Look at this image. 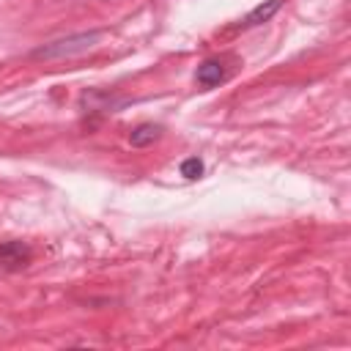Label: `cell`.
Returning a JSON list of instances; mask_svg holds the SVG:
<instances>
[{
	"label": "cell",
	"mask_w": 351,
	"mask_h": 351,
	"mask_svg": "<svg viewBox=\"0 0 351 351\" xmlns=\"http://www.w3.org/2000/svg\"><path fill=\"white\" fill-rule=\"evenodd\" d=\"M33 261V250L25 241H3L0 244V269L19 271Z\"/></svg>",
	"instance_id": "2"
},
{
	"label": "cell",
	"mask_w": 351,
	"mask_h": 351,
	"mask_svg": "<svg viewBox=\"0 0 351 351\" xmlns=\"http://www.w3.org/2000/svg\"><path fill=\"white\" fill-rule=\"evenodd\" d=\"M225 80V69H222V63L219 60H203L200 66H197V71H195V82L200 85V88H217L219 82Z\"/></svg>",
	"instance_id": "4"
},
{
	"label": "cell",
	"mask_w": 351,
	"mask_h": 351,
	"mask_svg": "<svg viewBox=\"0 0 351 351\" xmlns=\"http://www.w3.org/2000/svg\"><path fill=\"white\" fill-rule=\"evenodd\" d=\"M280 8H282V0H263V3H258L252 11L244 14V19L239 22V27H258V25L269 22Z\"/></svg>",
	"instance_id": "3"
},
{
	"label": "cell",
	"mask_w": 351,
	"mask_h": 351,
	"mask_svg": "<svg viewBox=\"0 0 351 351\" xmlns=\"http://www.w3.org/2000/svg\"><path fill=\"white\" fill-rule=\"evenodd\" d=\"M162 126L159 123H151V121H145V123H137L132 132H129V143L134 145V148H148V145H154L159 137H162Z\"/></svg>",
	"instance_id": "5"
},
{
	"label": "cell",
	"mask_w": 351,
	"mask_h": 351,
	"mask_svg": "<svg viewBox=\"0 0 351 351\" xmlns=\"http://www.w3.org/2000/svg\"><path fill=\"white\" fill-rule=\"evenodd\" d=\"M104 38V30H88V33H74V36H66V38H58V41H49L44 47H36L30 55L36 60H66V58H74V55H85L88 49L99 47V41Z\"/></svg>",
	"instance_id": "1"
},
{
	"label": "cell",
	"mask_w": 351,
	"mask_h": 351,
	"mask_svg": "<svg viewBox=\"0 0 351 351\" xmlns=\"http://www.w3.org/2000/svg\"><path fill=\"white\" fill-rule=\"evenodd\" d=\"M203 170H206V165H203V159H197V156H186V159L181 162V167H178V173H181L186 181H197V178L203 176Z\"/></svg>",
	"instance_id": "6"
}]
</instances>
